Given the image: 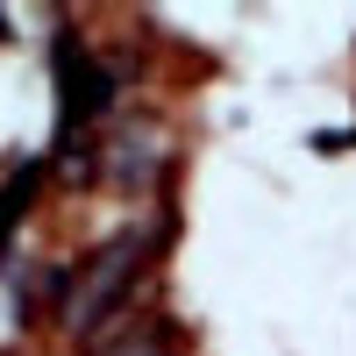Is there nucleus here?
Listing matches in <instances>:
<instances>
[{"label": "nucleus", "mask_w": 356, "mask_h": 356, "mask_svg": "<svg viewBox=\"0 0 356 356\" xmlns=\"http://www.w3.org/2000/svg\"><path fill=\"white\" fill-rule=\"evenodd\" d=\"M157 157H164V136H157L150 122H136V136H114V143H107V157H100L107 171H100V178H107L114 193H143V186L157 178Z\"/></svg>", "instance_id": "2"}, {"label": "nucleus", "mask_w": 356, "mask_h": 356, "mask_svg": "<svg viewBox=\"0 0 356 356\" xmlns=\"http://www.w3.org/2000/svg\"><path fill=\"white\" fill-rule=\"evenodd\" d=\"M143 243H157V228L143 235ZM143 243H129V235H122V243H107V250H100V257L72 278V292H65V328H79V335H86V328H100V321L122 307V292H129L136 264H143Z\"/></svg>", "instance_id": "1"}, {"label": "nucleus", "mask_w": 356, "mask_h": 356, "mask_svg": "<svg viewBox=\"0 0 356 356\" xmlns=\"http://www.w3.org/2000/svg\"><path fill=\"white\" fill-rule=\"evenodd\" d=\"M65 122H100V114L114 107V72L107 65H93L86 50H72L65 43Z\"/></svg>", "instance_id": "3"}, {"label": "nucleus", "mask_w": 356, "mask_h": 356, "mask_svg": "<svg viewBox=\"0 0 356 356\" xmlns=\"http://www.w3.org/2000/svg\"><path fill=\"white\" fill-rule=\"evenodd\" d=\"M0 29H8V15H0Z\"/></svg>", "instance_id": "5"}, {"label": "nucleus", "mask_w": 356, "mask_h": 356, "mask_svg": "<svg viewBox=\"0 0 356 356\" xmlns=\"http://www.w3.org/2000/svg\"><path fill=\"white\" fill-rule=\"evenodd\" d=\"M100 356H171V349H164L157 328H136V335H122V342H107Z\"/></svg>", "instance_id": "4"}]
</instances>
